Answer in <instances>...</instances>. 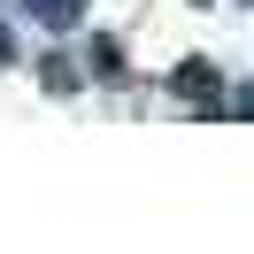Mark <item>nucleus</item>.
Instances as JSON below:
<instances>
[{"label":"nucleus","mask_w":254,"mask_h":254,"mask_svg":"<svg viewBox=\"0 0 254 254\" xmlns=\"http://www.w3.org/2000/svg\"><path fill=\"white\" fill-rule=\"evenodd\" d=\"M23 8H31V16L47 23V31H69V23L85 16V0H23Z\"/></svg>","instance_id":"obj_1"},{"label":"nucleus","mask_w":254,"mask_h":254,"mask_svg":"<svg viewBox=\"0 0 254 254\" xmlns=\"http://www.w3.org/2000/svg\"><path fill=\"white\" fill-rule=\"evenodd\" d=\"M0 62H8V39H0Z\"/></svg>","instance_id":"obj_2"}]
</instances>
